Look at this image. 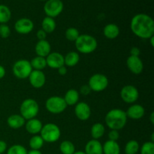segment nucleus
Listing matches in <instances>:
<instances>
[{"label": "nucleus", "mask_w": 154, "mask_h": 154, "mask_svg": "<svg viewBox=\"0 0 154 154\" xmlns=\"http://www.w3.org/2000/svg\"><path fill=\"white\" fill-rule=\"evenodd\" d=\"M40 1H47V0H40Z\"/></svg>", "instance_id": "de8ad7c7"}, {"label": "nucleus", "mask_w": 154, "mask_h": 154, "mask_svg": "<svg viewBox=\"0 0 154 154\" xmlns=\"http://www.w3.org/2000/svg\"><path fill=\"white\" fill-rule=\"evenodd\" d=\"M139 143L135 140H130L126 143L125 146V153L126 154H136L139 151Z\"/></svg>", "instance_id": "7c9ffc66"}, {"label": "nucleus", "mask_w": 154, "mask_h": 154, "mask_svg": "<svg viewBox=\"0 0 154 154\" xmlns=\"http://www.w3.org/2000/svg\"><path fill=\"white\" fill-rule=\"evenodd\" d=\"M5 69L2 65H0V79H2L5 76Z\"/></svg>", "instance_id": "79ce46f5"}, {"label": "nucleus", "mask_w": 154, "mask_h": 154, "mask_svg": "<svg viewBox=\"0 0 154 154\" xmlns=\"http://www.w3.org/2000/svg\"><path fill=\"white\" fill-rule=\"evenodd\" d=\"M28 78L32 87L35 89L42 88L46 83V76L42 71L32 70Z\"/></svg>", "instance_id": "ddd939ff"}, {"label": "nucleus", "mask_w": 154, "mask_h": 154, "mask_svg": "<svg viewBox=\"0 0 154 154\" xmlns=\"http://www.w3.org/2000/svg\"><path fill=\"white\" fill-rule=\"evenodd\" d=\"M39 112V105L33 99H26L21 103L20 114L26 120L35 118Z\"/></svg>", "instance_id": "20e7f679"}, {"label": "nucleus", "mask_w": 154, "mask_h": 154, "mask_svg": "<svg viewBox=\"0 0 154 154\" xmlns=\"http://www.w3.org/2000/svg\"><path fill=\"white\" fill-rule=\"evenodd\" d=\"M149 40H150V45H151L152 47L154 46V35L152 36V37H150V38H149Z\"/></svg>", "instance_id": "a18cd8bd"}, {"label": "nucleus", "mask_w": 154, "mask_h": 154, "mask_svg": "<svg viewBox=\"0 0 154 154\" xmlns=\"http://www.w3.org/2000/svg\"><path fill=\"white\" fill-rule=\"evenodd\" d=\"M109 81L106 75L99 73L92 75L88 81V86L90 87L91 91L97 92V93L106 90Z\"/></svg>", "instance_id": "6e6552de"}, {"label": "nucleus", "mask_w": 154, "mask_h": 154, "mask_svg": "<svg viewBox=\"0 0 154 154\" xmlns=\"http://www.w3.org/2000/svg\"><path fill=\"white\" fill-rule=\"evenodd\" d=\"M26 120L20 114H12L7 119V124L10 128L14 129H20L24 126Z\"/></svg>", "instance_id": "aec40b11"}, {"label": "nucleus", "mask_w": 154, "mask_h": 154, "mask_svg": "<svg viewBox=\"0 0 154 154\" xmlns=\"http://www.w3.org/2000/svg\"><path fill=\"white\" fill-rule=\"evenodd\" d=\"M75 42L77 51L83 54H89L94 52L98 46L96 39L93 36L87 34L80 35Z\"/></svg>", "instance_id": "7ed1b4c3"}, {"label": "nucleus", "mask_w": 154, "mask_h": 154, "mask_svg": "<svg viewBox=\"0 0 154 154\" xmlns=\"http://www.w3.org/2000/svg\"><path fill=\"white\" fill-rule=\"evenodd\" d=\"M126 111L118 108H114L108 111L105 116V123L109 129L113 130H120L125 127L127 123Z\"/></svg>", "instance_id": "f03ea898"}, {"label": "nucleus", "mask_w": 154, "mask_h": 154, "mask_svg": "<svg viewBox=\"0 0 154 154\" xmlns=\"http://www.w3.org/2000/svg\"><path fill=\"white\" fill-rule=\"evenodd\" d=\"M60 150L63 154H74L75 150V146L72 141H63L60 145Z\"/></svg>", "instance_id": "c85d7f7f"}, {"label": "nucleus", "mask_w": 154, "mask_h": 154, "mask_svg": "<svg viewBox=\"0 0 154 154\" xmlns=\"http://www.w3.org/2000/svg\"><path fill=\"white\" fill-rule=\"evenodd\" d=\"M119 138H120V134H119L118 131L111 129V131L108 133V138H109V140L117 141L119 139Z\"/></svg>", "instance_id": "c9c22d12"}, {"label": "nucleus", "mask_w": 154, "mask_h": 154, "mask_svg": "<svg viewBox=\"0 0 154 154\" xmlns=\"http://www.w3.org/2000/svg\"><path fill=\"white\" fill-rule=\"evenodd\" d=\"M11 29L6 24H0V37L2 38H7L10 36Z\"/></svg>", "instance_id": "f704fd0d"}, {"label": "nucleus", "mask_w": 154, "mask_h": 154, "mask_svg": "<svg viewBox=\"0 0 154 154\" xmlns=\"http://www.w3.org/2000/svg\"><path fill=\"white\" fill-rule=\"evenodd\" d=\"M30 64H31V66L33 70L42 71L43 69H45L47 66L46 58L37 56V57H34V58L30 61Z\"/></svg>", "instance_id": "bb28decb"}, {"label": "nucleus", "mask_w": 154, "mask_h": 154, "mask_svg": "<svg viewBox=\"0 0 154 154\" xmlns=\"http://www.w3.org/2000/svg\"><path fill=\"white\" fill-rule=\"evenodd\" d=\"M64 5L61 0H47L44 5V11L47 17L54 18L63 12Z\"/></svg>", "instance_id": "1a4fd4ad"}, {"label": "nucleus", "mask_w": 154, "mask_h": 154, "mask_svg": "<svg viewBox=\"0 0 154 154\" xmlns=\"http://www.w3.org/2000/svg\"><path fill=\"white\" fill-rule=\"evenodd\" d=\"M65 35H66V39L69 42H75L79 37L80 32L75 27H69L66 29Z\"/></svg>", "instance_id": "2f4dec72"}, {"label": "nucleus", "mask_w": 154, "mask_h": 154, "mask_svg": "<svg viewBox=\"0 0 154 154\" xmlns=\"http://www.w3.org/2000/svg\"><path fill=\"white\" fill-rule=\"evenodd\" d=\"M33 29L34 23L29 18H20L14 23V29L19 34H29L32 31Z\"/></svg>", "instance_id": "9b49d317"}, {"label": "nucleus", "mask_w": 154, "mask_h": 154, "mask_svg": "<svg viewBox=\"0 0 154 154\" xmlns=\"http://www.w3.org/2000/svg\"><path fill=\"white\" fill-rule=\"evenodd\" d=\"M30 62L26 60H19L16 61L12 68L14 75L18 79H26L32 71Z\"/></svg>", "instance_id": "423d86ee"}, {"label": "nucleus", "mask_w": 154, "mask_h": 154, "mask_svg": "<svg viewBox=\"0 0 154 154\" xmlns=\"http://www.w3.org/2000/svg\"><path fill=\"white\" fill-rule=\"evenodd\" d=\"M45 107L48 111L54 114H59L63 113L67 108L66 102L63 97L60 96H51L47 99Z\"/></svg>", "instance_id": "0eeeda50"}, {"label": "nucleus", "mask_w": 154, "mask_h": 154, "mask_svg": "<svg viewBox=\"0 0 154 154\" xmlns=\"http://www.w3.org/2000/svg\"><path fill=\"white\" fill-rule=\"evenodd\" d=\"M74 154H86L84 151H75Z\"/></svg>", "instance_id": "49530a36"}, {"label": "nucleus", "mask_w": 154, "mask_h": 154, "mask_svg": "<svg viewBox=\"0 0 154 154\" xmlns=\"http://www.w3.org/2000/svg\"><path fill=\"white\" fill-rule=\"evenodd\" d=\"M47 66L54 69H58L65 66L64 56L58 52H52L46 57Z\"/></svg>", "instance_id": "4468645a"}, {"label": "nucleus", "mask_w": 154, "mask_h": 154, "mask_svg": "<svg viewBox=\"0 0 154 154\" xmlns=\"http://www.w3.org/2000/svg\"><path fill=\"white\" fill-rule=\"evenodd\" d=\"M103 34L108 39H114L120 35V28L115 23H108L104 27Z\"/></svg>", "instance_id": "412c9836"}, {"label": "nucleus", "mask_w": 154, "mask_h": 154, "mask_svg": "<svg viewBox=\"0 0 154 154\" xmlns=\"http://www.w3.org/2000/svg\"><path fill=\"white\" fill-rule=\"evenodd\" d=\"M7 144L5 141L0 140V154H4L5 152L7 150Z\"/></svg>", "instance_id": "ea45409f"}, {"label": "nucleus", "mask_w": 154, "mask_h": 154, "mask_svg": "<svg viewBox=\"0 0 154 154\" xmlns=\"http://www.w3.org/2000/svg\"><path fill=\"white\" fill-rule=\"evenodd\" d=\"M29 144V147L31 148V150H40V149L43 147L44 144H45V141L42 139L41 135H35L30 138Z\"/></svg>", "instance_id": "c756f323"}, {"label": "nucleus", "mask_w": 154, "mask_h": 154, "mask_svg": "<svg viewBox=\"0 0 154 154\" xmlns=\"http://www.w3.org/2000/svg\"><path fill=\"white\" fill-rule=\"evenodd\" d=\"M91 136L93 139L99 140L103 137L105 132V127L102 123H96L91 127Z\"/></svg>", "instance_id": "393cba45"}, {"label": "nucleus", "mask_w": 154, "mask_h": 154, "mask_svg": "<svg viewBox=\"0 0 154 154\" xmlns=\"http://www.w3.org/2000/svg\"><path fill=\"white\" fill-rule=\"evenodd\" d=\"M36 36H37V38L38 39V41H42V40H46L47 37V33L44 31L43 29H39L37 31L36 33Z\"/></svg>", "instance_id": "e433bc0d"}, {"label": "nucleus", "mask_w": 154, "mask_h": 154, "mask_svg": "<svg viewBox=\"0 0 154 154\" xmlns=\"http://www.w3.org/2000/svg\"><path fill=\"white\" fill-rule=\"evenodd\" d=\"M58 72L60 75H66L67 73V69H66V66H61L58 69Z\"/></svg>", "instance_id": "a19ab883"}, {"label": "nucleus", "mask_w": 154, "mask_h": 154, "mask_svg": "<svg viewBox=\"0 0 154 154\" xmlns=\"http://www.w3.org/2000/svg\"><path fill=\"white\" fill-rule=\"evenodd\" d=\"M56 27H57V23L54 18L46 17L42 20V29H43L47 34L53 32L56 29Z\"/></svg>", "instance_id": "a878e982"}, {"label": "nucleus", "mask_w": 154, "mask_h": 154, "mask_svg": "<svg viewBox=\"0 0 154 154\" xmlns=\"http://www.w3.org/2000/svg\"><path fill=\"white\" fill-rule=\"evenodd\" d=\"M27 150L24 146L14 144L7 150V154H27Z\"/></svg>", "instance_id": "473e14b6"}, {"label": "nucleus", "mask_w": 154, "mask_h": 154, "mask_svg": "<svg viewBox=\"0 0 154 154\" xmlns=\"http://www.w3.org/2000/svg\"><path fill=\"white\" fill-rule=\"evenodd\" d=\"M130 28L133 34L142 39H149L154 35V21L146 14H138L132 17Z\"/></svg>", "instance_id": "f257e3e1"}, {"label": "nucleus", "mask_w": 154, "mask_h": 154, "mask_svg": "<svg viewBox=\"0 0 154 154\" xmlns=\"http://www.w3.org/2000/svg\"><path fill=\"white\" fill-rule=\"evenodd\" d=\"M150 123H151V124H154V112H151V114H150Z\"/></svg>", "instance_id": "c03bdc74"}, {"label": "nucleus", "mask_w": 154, "mask_h": 154, "mask_svg": "<svg viewBox=\"0 0 154 154\" xmlns=\"http://www.w3.org/2000/svg\"><path fill=\"white\" fill-rule=\"evenodd\" d=\"M103 154H120V147L117 141L108 140L102 145Z\"/></svg>", "instance_id": "4be33fe9"}, {"label": "nucleus", "mask_w": 154, "mask_h": 154, "mask_svg": "<svg viewBox=\"0 0 154 154\" xmlns=\"http://www.w3.org/2000/svg\"><path fill=\"white\" fill-rule=\"evenodd\" d=\"M141 154H154V142L146 141L140 147Z\"/></svg>", "instance_id": "72a5a7b5"}, {"label": "nucleus", "mask_w": 154, "mask_h": 154, "mask_svg": "<svg viewBox=\"0 0 154 154\" xmlns=\"http://www.w3.org/2000/svg\"><path fill=\"white\" fill-rule=\"evenodd\" d=\"M63 99L67 106L68 105H70V106L75 105L79 101L80 93L75 89H70L66 92Z\"/></svg>", "instance_id": "5701e85b"}, {"label": "nucleus", "mask_w": 154, "mask_h": 154, "mask_svg": "<svg viewBox=\"0 0 154 154\" xmlns=\"http://www.w3.org/2000/svg\"><path fill=\"white\" fill-rule=\"evenodd\" d=\"M75 114L78 120L81 121H86L89 120L91 116V108L90 105L86 102H78L75 105Z\"/></svg>", "instance_id": "f8f14e48"}, {"label": "nucleus", "mask_w": 154, "mask_h": 154, "mask_svg": "<svg viewBox=\"0 0 154 154\" xmlns=\"http://www.w3.org/2000/svg\"><path fill=\"white\" fill-rule=\"evenodd\" d=\"M126 114L127 117L132 120H140L145 114V109L139 104H134L128 108Z\"/></svg>", "instance_id": "dca6fc26"}, {"label": "nucleus", "mask_w": 154, "mask_h": 154, "mask_svg": "<svg viewBox=\"0 0 154 154\" xmlns=\"http://www.w3.org/2000/svg\"><path fill=\"white\" fill-rule=\"evenodd\" d=\"M80 61V55L76 51L69 52L64 57L65 66L68 67H74L77 66Z\"/></svg>", "instance_id": "b1692460"}, {"label": "nucleus", "mask_w": 154, "mask_h": 154, "mask_svg": "<svg viewBox=\"0 0 154 154\" xmlns=\"http://www.w3.org/2000/svg\"><path fill=\"white\" fill-rule=\"evenodd\" d=\"M126 66L129 71L135 75H139L144 69V64L139 57L129 56L126 60Z\"/></svg>", "instance_id": "2eb2a0df"}, {"label": "nucleus", "mask_w": 154, "mask_h": 154, "mask_svg": "<svg viewBox=\"0 0 154 154\" xmlns=\"http://www.w3.org/2000/svg\"><path fill=\"white\" fill-rule=\"evenodd\" d=\"M40 135L45 142L54 143L60 139L61 131L57 124L49 123L43 125L40 132Z\"/></svg>", "instance_id": "39448f33"}, {"label": "nucleus", "mask_w": 154, "mask_h": 154, "mask_svg": "<svg viewBox=\"0 0 154 154\" xmlns=\"http://www.w3.org/2000/svg\"><path fill=\"white\" fill-rule=\"evenodd\" d=\"M80 92H81V94L84 95V96H87V95L90 93L91 90H90V87H89L88 85H84L81 87Z\"/></svg>", "instance_id": "4c0bfd02"}, {"label": "nucleus", "mask_w": 154, "mask_h": 154, "mask_svg": "<svg viewBox=\"0 0 154 154\" xmlns=\"http://www.w3.org/2000/svg\"><path fill=\"white\" fill-rule=\"evenodd\" d=\"M11 18V11L8 6L0 5V24H5Z\"/></svg>", "instance_id": "cd10ccee"}, {"label": "nucleus", "mask_w": 154, "mask_h": 154, "mask_svg": "<svg viewBox=\"0 0 154 154\" xmlns=\"http://www.w3.org/2000/svg\"><path fill=\"white\" fill-rule=\"evenodd\" d=\"M141 54V50L137 47H132L130 50V56L133 57H139Z\"/></svg>", "instance_id": "58836bf2"}, {"label": "nucleus", "mask_w": 154, "mask_h": 154, "mask_svg": "<svg viewBox=\"0 0 154 154\" xmlns=\"http://www.w3.org/2000/svg\"><path fill=\"white\" fill-rule=\"evenodd\" d=\"M27 154H42V153L38 150H30L27 152Z\"/></svg>", "instance_id": "37998d69"}, {"label": "nucleus", "mask_w": 154, "mask_h": 154, "mask_svg": "<svg viewBox=\"0 0 154 154\" xmlns=\"http://www.w3.org/2000/svg\"><path fill=\"white\" fill-rule=\"evenodd\" d=\"M24 126L26 128V130L29 133L35 135L40 133L41 130L42 129V126H43V124H42V123L38 119L33 118L26 121Z\"/></svg>", "instance_id": "6ab92c4d"}, {"label": "nucleus", "mask_w": 154, "mask_h": 154, "mask_svg": "<svg viewBox=\"0 0 154 154\" xmlns=\"http://www.w3.org/2000/svg\"><path fill=\"white\" fill-rule=\"evenodd\" d=\"M35 51L37 56L46 58L51 53V44L47 40L38 41L35 45Z\"/></svg>", "instance_id": "a211bd4d"}, {"label": "nucleus", "mask_w": 154, "mask_h": 154, "mask_svg": "<svg viewBox=\"0 0 154 154\" xmlns=\"http://www.w3.org/2000/svg\"><path fill=\"white\" fill-rule=\"evenodd\" d=\"M120 97L126 103L134 104L138 99L139 92L135 86L126 85L121 89Z\"/></svg>", "instance_id": "9d476101"}, {"label": "nucleus", "mask_w": 154, "mask_h": 154, "mask_svg": "<svg viewBox=\"0 0 154 154\" xmlns=\"http://www.w3.org/2000/svg\"><path fill=\"white\" fill-rule=\"evenodd\" d=\"M84 152L86 154H103L102 144L99 140H90L86 144Z\"/></svg>", "instance_id": "f3484780"}]
</instances>
